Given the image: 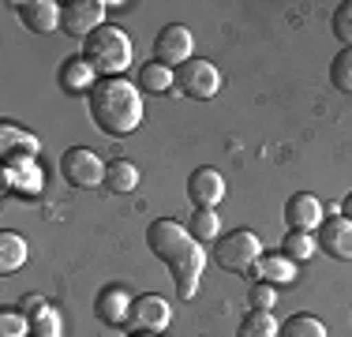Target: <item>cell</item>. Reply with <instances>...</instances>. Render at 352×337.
<instances>
[{
    "label": "cell",
    "instance_id": "obj_1",
    "mask_svg": "<svg viewBox=\"0 0 352 337\" xmlns=\"http://www.w3.org/2000/svg\"><path fill=\"white\" fill-rule=\"evenodd\" d=\"M146 248L173 270L176 296L180 300L195 296L199 281H203V270H206V251H203V243L188 232V225L173 221V217H157V221H150Z\"/></svg>",
    "mask_w": 352,
    "mask_h": 337
},
{
    "label": "cell",
    "instance_id": "obj_2",
    "mask_svg": "<svg viewBox=\"0 0 352 337\" xmlns=\"http://www.w3.org/2000/svg\"><path fill=\"white\" fill-rule=\"evenodd\" d=\"M90 120L98 124V131L105 135H131L142 124V90L131 79H102L87 98Z\"/></svg>",
    "mask_w": 352,
    "mask_h": 337
},
{
    "label": "cell",
    "instance_id": "obj_3",
    "mask_svg": "<svg viewBox=\"0 0 352 337\" xmlns=\"http://www.w3.org/2000/svg\"><path fill=\"white\" fill-rule=\"evenodd\" d=\"M82 56L94 64V72L102 79H124V72L131 67V38L120 27L105 23L82 41Z\"/></svg>",
    "mask_w": 352,
    "mask_h": 337
},
{
    "label": "cell",
    "instance_id": "obj_4",
    "mask_svg": "<svg viewBox=\"0 0 352 337\" xmlns=\"http://www.w3.org/2000/svg\"><path fill=\"white\" fill-rule=\"evenodd\" d=\"M214 259H217V266L229 270V274H251V266L263 259V240L251 229H232L229 236L217 240Z\"/></svg>",
    "mask_w": 352,
    "mask_h": 337
},
{
    "label": "cell",
    "instance_id": "obj_5",
    "mask_svg": "<svg viewBox=\"0 0 352 337\" xmlns=\"http://www.w3.org/2000/svg\"><path fill=\"white\" fill-rule=\"evenodd\" d=\"M176 90L191 101H210L221 90V72H217V64L195 56V61H188L184 67H176Z\"/></svg>",
    "mask_w": 352,
    "mask_h": 337
},
{
    "label": "cell",
    "instance_id": "obj_6",
    "mask_svg": "<svg viewBox=\"0 0 352 337\" xmlns=\"http://www.w3.org/2000/svg\"><path fill=\"white\" fill-rule=\"evenodd\" d=\"M105 168L109 165L87 146H72V150H64V157H60V173L72 188H102Z\"/></svg>",
    "mask_w": 352,
    "mask_h": 337
},
{
    "label": "cell",
    "instance_id": "obj_7",
    "mask_svg": "<svg viewBox=\"0 0 352 337\" xmlns=\"http://www.w3.org/2000/svg\"><path fill=\"white\" fill-rule=\"evenodd\" d=\"M105 12H109L105 0H72V4H60V30L87 41L98 27H105Z\"/></svg>",
    "mask_w": 352,
    "mask_h": 337
},
{
    "label": "cell",
    "instance_id": "obj_8",
    "mask_svg": "<svg viewBox=\"0 0 352 337\" xmlns=\"http://www.w3.org/2000/svg\"><path fill=\"white\" fill-rule=\"evenodd\" d=\"M195 38H191V30L184 27V23H169L162 34L154 38V61L165 64V67H184L188 61H195Z\"/></svg>",
    "mask_w": 352,
    "mask_h": 337
},
{
    "label": "cell",
    "instance_id": "obj_9",
    "mask_svg": "<svg viewBox=\"0 0 352 337\" xmlns=\"http://www.w3.org/2000/svg\"><path fill=\"white\" fill-rule=\"evenodd\" d=\"M173 323V303L157 292H146V296H135L131 303V326L139 334H165Z\"/></svg>",
    "mask_w": 352,
    "mask_h": 337
},
{
    "label": "cell",
    "instance_id": "obj_10",
    "mask_svg": "<svg viewBox=\"0 0 352 337\" xmlns=\"http://www.w3.org/2000/svg\"><path fill=\"white\" fill-rule=\"evenodd\" d=\"M188 199L195 210H217V202L225 199V176L210 165L195 168L188 176Z\"/></svg>",
    "mask_w": 352,
    "mask_h": 337
},
{
    "label": "cell",
    "instance_id": "obj_11",
    "mask_svg": "<svg viewBox=\"0 0 352 337\" xmlns=\"http://www.w3.org/2000/svg\"><path fill=\"white\" fill-rule=\"evenodd\" d=\"M41 168L34 162V154H15L4 157V188L8 191H23V195H41Z\"/></svg>",
    "mask_w": 352,
    "mask_h": 337
},
{
    "label": "cell",
    "instance_id": "obj_12",
    "mask_svg": "<svg viewBox=\"0 0 352 337\" xmlns=\"http://www.w3.org/2000/svg\"><path fill=\"white\" fill-rule=\"evenodd\" d=\"M285 221H289V229L296 232H315L322 229V202H318L311 191H296V195H289L285 202Z\"/></svg>",
    "mask_w": 352,
    "mask_h": 337
},
{
    "label": "cell",
    "instance_id": "obj_13",
    "mask_svg": "<svg viewBox=\"0 0 352 337\" xmlns=\"http://www.w3.org/2000/svg\"><path fill=\"white\" fill-rule=\"evenodd\" d=\"M131 303H135V296L124 285H105L94 300V311L105 326H124V323H131Z\"/></svg>",
    "mask_w": 352,
    "mask_h": 337
},
{
    "label": "cell",
    "instance_id": "obj_14",
    "mask_svg": "<svg viewBox=\"0 0 352 337\" xmlns=\"http://www.w3.org/2000/svg\"><path fill=\"white\" fill-rule=\"evenodd\" d=\"M56 83H60V90L64 94H87L90 98V90L102 83V75L94 72V64L87 61V56H68V61L60 64V75H56Z\"/></svg>",
    "mask_w": 352,
    "mask_h": 337
},
{
    "label": "cell",
    "instance_id": "obj_15",
    "mask_svg": "<svg viewBox=\"0 0 352 337\" xmlns=\"http://www.w3.org/2000/svg\"><path fill=\"white\" fill-rule=\"evenodd\" d=\"M15 15L30 34L60 30V4H53V0H23V4H15Z\"/></svg>",
    "mask_w": 352,
    "mask_h": 337
},
{
    "label": "cell",
    "instance_id": "obj_16",
    "mask_svg": "<svg viewBox=\"0 0 352 337\" xmlns=\"http://www.w3.org/2000/svg\"><path fill=\"white\" fill-rule=\"evenodd\" d=\"M318 248L330 259H341V263H352V221L349 217H326L322 229H318Z\"/></svg>",
    "mask_w": 352,
    "mask_h": 337
},
{
    "label": "cell",
    "instance_id": "obj_17",
    "mask_svg": "<svg viewBox=\"0 0 352 337\" xmlns=\"http://www.w3.org/2000/svg\"><path fill=\"white\" fill-rule=\"evenodd\" d=\"M251 274H255V281H266V285H292L296 281V263H292L289 255H263L255 266H251Z\"/></svg>",
    "mask_w": 352,
    "mask_h": 337
},
{
    "label": "cell",
    "instance_id": "obj_18",
    "mask_svg": "<svg viewBox=\"0 0 352 337\" xmlns=\"http://www.w3.org/2000/svg\"><path fill=\"white\" fill-rule=\"evenodd\" d=\"M41 142L34 131L19 128V124L4 120L0 124V157H15V154H38Z\"/></svg>",
    "mask_w": 352,
    "mask_h": 337
},
{
    "label": "cell",
    "instance_id": "obj_19",
    "mask_svg": "<svg viewBox=\"0 0 352 337\" xmlns=\"http://www.w3.org/2000/svg\"><path fill=\"white\" fill-rule=\"evenodd\" d=\"M173 87H176V72H173V67H165L157 61H150V64L139 67V90H142V94H169Z\"/></svg>",
    "mask_w": 352,
    "mask_h": 337
},
{
    "label": "cell",
    "instance_id": "obj_20",
    "mask_svg": "<svg viewBox=\"0 0 352 337\" xmlns=\"http://www.w3.org/2000/svg\"><path fill=\"white\" fill-rule=\"evenodd\" d=\"M30 255V243L23 240L19 232H0V274H15V270H23Z\"/></svg>",
    "mask_w": 352,
    "mask_h": 337
},
{
    "label": "cell",
    "instance_id": "obj_21",
    "mask_svg": "<svg viewBox=\"0 0 352 337\" xmlns=\"http://www.w3.org/2000/svg\"><path fill=\"white\" fill-rule=\"evenodd\" d=\"M315 251H318V236L315 232H296V229L285 232L281 255H289L292 263H307V259H315Z\"/></svg>",
    "mask_w": 352,
    "mask_h": 337
},
{
    "label": "cell",
    "instance_id": "obj_22",
    "mask_svg": "<svg viewBox=\"0 0 352 337\" xmlns=\"http://www.w3.org/2000/svg\"><path fill=\"white\" fill-rule=\"evenodd\" d=\"M281 323L270 315V311H248L236 326V337H278Z\"/></svg>",
    "mask_w": 352,
    "mask_h": 337
},
{
    "label": "cell",
    "instance_id": "obj_23",
    "mask_svg": "<svg viewBox=\"0 0 352 337\" xmlns=\"http://www.w3.org/2000/svg\"><path fill=\"white\" fill-rule=\"evenodd\" d=\"M105 188L109 191H135L139 188V168L131 165V162H109L105 168Z\"/></svg>",
    "mask_w": 352,
    "mask_h": 337
},
{
    "label": "cell",
    "instance_id": "obj_24",
    "mask_svg": "<svg viewBox=\"0 0 352 337\" xmlns=\"http://www.w3.org/2000/svg\"><path fill=\"white\" fill-rule=\"evenodd\" d=\"M188 232L195 236L199 243H210L221 236V217H217V210H195V214L188 217Z\"/></svg>",
    "mask_w": 352,
    "mask_h": 337
},
{
    "label": "cell",
    "instance_id": "obj_25",
    "mask_svg": "<svg viewBox=\"0 0 352 337\" xmlns=\"http://www.w3.org/2000/svg\"><path fill=\"white\" fill-rule=\"evenodd\" d=\"M278 337H330V334H326L322 318H315V315H292L289 323H281Z\"/></svg>",
    "mask_w": 352,
    "mask_h": 337
},
{
    "label": "cell",
    "instance_id": "obj_26",
    "mask_svg": "<svg viewBox=\"0 0 352 337\" xmlns=\"http://www.w3.org/2000/svg\"><path fill=\"white\" fill-rule=\"evenodd\" d=\"M330 83L341 90V94H352V45H345L330 64Z\"/></svg>",
    "mask_w": 352,
    "mask_h": 337
},
{
    "label": "cell",
    "instance_id": "obj_27",
    "mask_svg": "<svg viewBox=\"0 0 352 337\" xmlns=\"http://www.w3.org/2000/svg\"><path fill=\"white\" fill-rule=\"evenodd\" d=\"M0 337H30V318L19 307L0 311Z\"/></svg>",
    "mask_w": 352,
    "mask_h": 337
},
{
    "label": "cell",
    "instance_id": "obj_28",
    "mask_svg": "<svg viewBox=\"0 0 352 337\" xmlns=\"http://www.w3.org/2000/svg\"><path fill=\"white\" fill-rule=\"evenodd\" d=\"M333 38L341 41V45H352V0H345V4L333 8Z\"/></svg>",
    "mask_w": 352,
    "mask_h": 337
},
{
    "label": "cell",
    "instance_id": "obj_29",
    "mask_svg": "<svg viewBox=\"0 0 352 337\" xmlns=\"http://www.w3.org/2000/svg\"><path fill=\"white\" fill-rule=\"evenodd\" d=\"M64 330V323H60V315H56V307H49L45 315H38L34 323H30V337H60Z\"/></svg>",
    "mask_w": 352,
    "mask_h": 337
},
{
    "label": "cell",
    "instance_id": "obj_30",
    "mask_svg": "<svg viewBox=\"0 0 352 337\" xmlns=\"http://www.w3.org/2000/svg\"><path fill=\"white\" fill-rule=\"evenodd\" d=\"M248 303H251V311H270L274 303H278V292H274V285L255 281V285L248 289Z\"/></svg>",
    "mask_w": 352,
    "mask_h": 337
},
{
    "label": "cell",
    "instance_id": "obj_31",
    "mask_svg": "<svg viewBox=\"0 0 352 337\" xmlns=\"http://www.w3.org/2000/svg\"><path fill=\"white\" fill-rule=\"evenodd\" d=\"M49 307H53V303H49L45 296H38V292H27V296L19 300V311H23V315H27V318H30V323H34L38 315H45Z\"/></svg>",
    "mask_w": 352,
    "mask_h": 337
},
{
    "label": "cell",
    "instance_id": "obj_32",
    "mask_svg": "<svg viewBox=\"0 0 352 337\" xmlns=\"http://www.w3.org/2000/svg\"><path fill=\"white\" fill-rule=\"evenodd\" d=\"M341 217H349V221H352V195H345V202H341Z\"/></svg>",
    "mask_w": 352,
    "mask_h": 337
},
{
    "label": "cell",
    "instance_id": "obj_33",
    "mask_svg": "<svg viewBox=\"0 0 352 337\" xmlns=\"http://www.w3.org/2000/svg\"><path fill=\"white\" fill-rule=\"evenodd\" d=\"M135 337H157V334H135Z\"/></svg>",
    "mask_w": 352,
    "mask_h": 337
}]
</instances>
